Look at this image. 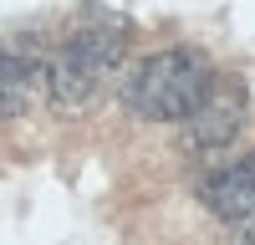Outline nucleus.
<instances>
[{
    "label": "nucleus",
    "instance_id": "obj_2",
    "mask_svg": "<svg viewBox=\"0 0 255 245\" xmlns=\"http://www.w3.org/2000/svg\"><path fill=\"white\" fill-rule=\"evenodd\" d=\"M209 77H215V67H209L199 51H189V46L153 51L123 77V108L148 118V122H179L204 97Z\"/></svg>",
    "mask_w": 255,
    "mask_h": 245
},
{
    "label": "nucleus",
    "instance_id": "obj_1",
    "mask_svg": "<svg viewBox=\"0 0 255 245\" xmlns=\"http://www.w3.org/2000/svg\"><path fill=\"white\" fill-rule=\"evenodd\" d=\"M123 51H128V20L108 10H87L46 56V92L61 108H87L118 77Z\"/></svg>",
    "mask_w": 255,
    "mask_h": 245
},
{
    "label": "nucleus",
    "instance_id": "obj_3",
    "mask_svg": "<svg viewBox=\"0 0 255 245\" xmlns=\"http://www.w3.org/2000/svg\"><path fill=\"white\" fill-rule=\"evenodd\" d=\"M245 113H250V92L240 77H209L204 97L179 118L184 128V148L189 153H220L235 143V133L245 128Z\"/></svg>",
    "mask_w": 255,
    "mask_h": 245
},
{
    "label": "nucleus",
    "instance_id": "obj_4",
    "mask_svg": "<svg viewBox=\"0 0 255 245\" xmlns=\"http://www.w3.org/2000/svg\"><path fill=\"white\" fill-rule=\"evenodd\" d=\"M199 204L209 215L230 220V225H240L245 215H255V153L215 163V169L199 179Z\"/></svg>",
    "mask_w": 255,
    "mask_h": 245
},
{
    "label": "nucleus",
    "instance_id": "obj_6",
    "mask_svg": "<svg viewBox=\"0 0 255 245\" xmlns=\"http://www.w3.org/2000/svg\"><path fill=\"white\" fill-rule=\"evenodd\" d=\"M235 245H255V215L240 220V230H235Z\"/></svg>",
    "mask_w": 255,
    "mask_h": 245
},
{
    "label": "nucleus",
    "instance_id": "obj_5",
    "mask_svg": "<svg viewBox=\"0 0 255 245\" xmlns=\"http://www.w3.org/2000/svg\"><path fill=\"white\" fill-rule=\"evenodd\" d=\"M46 97V56L31 46H0V118H26Z\"/></svg>",
    "mask_w": 255,
    "mask_h": 245
}]
</instances>
